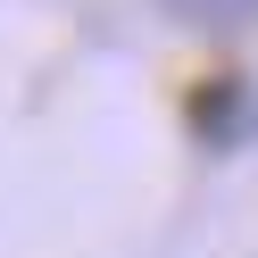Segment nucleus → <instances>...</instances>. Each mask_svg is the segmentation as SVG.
Instances as JSON below:
<instances>
[{
	"label": "nucleus",
	"instance_id": "f257e3e1",
	"mask_svg": "<svg viewBox=\"0 0 258 258\" xmlns=\"http://www.w3.org/2000/svg\"><path fill=\"white\" fill-rule=\"evenodd\" d=\"M175 25L191 34H233V25H258V0H158Z\"/></svg>",
	"mask_w": 258,
	"mask_h": 258
}]
</instances>
